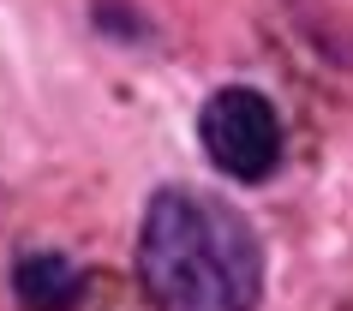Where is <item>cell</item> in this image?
Segmentation results:
<instances>
[{"label":"cell","mask_w":353,"mask_h":311,"mask_svg":"<svg viewBox=\"0 0 353 311\" xmlns=\"http://www.w3.org/2000/svg\"><path fill=\"white\" fill-rule=\"evenodd\" d=\"M138 281L156 311H258L263 245L228 198L168 185L144 210Z\"/></svg>","instance_id":"cell-1"},{"label":"cell","mask_w":353,"mask_h":311,"mask_svg":"<svg viewBox=\"0 0 353 311\" xmlns=\"http://www.w3.org/2000/svg\"><path fill=\"white\" fill-rule=\"evenodd\" d=\"M198 138H204V156L240 185H258L281 168V114L270 108L263 90H245V84L216 90L198 114Z\"/></svg>","instance_id":"cell-2"},{"label":"cell","mask_w":353,"mask_h":311,"mask_svg":"<svg viewBox=\"0 0 353 311\" xmlns=\"http://www.w3.org/2000/svg\"><path fill=\"white\" fill-rule=\"evenodd\" d=\"M12 288H19L24 311H72L84 299V275L60 252H30L19 263V275H12Z\"/></svg>","instance_id":"cell-3"}]
</instances>
